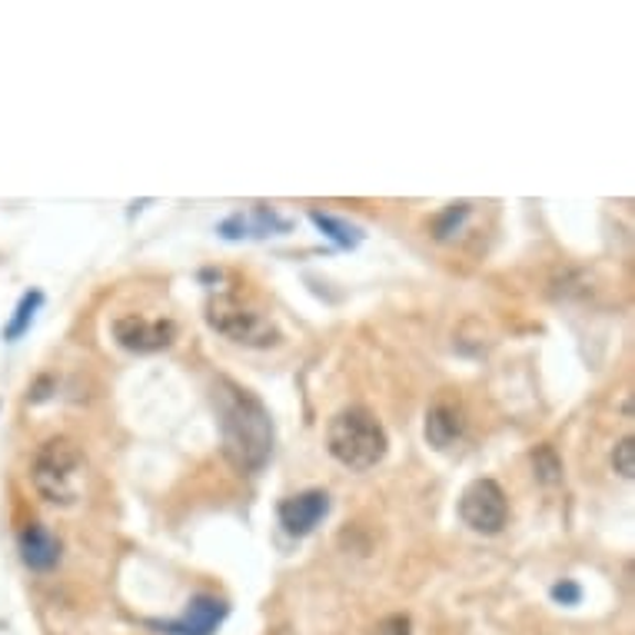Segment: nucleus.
Here are the masks:
<instances>
[{
    "instance_id": "obj_1",
    "label": "nucleus",
    "mask_w": 635,
    "mask_h": 635,
    "mask_svg": "<svg viewBox=\"0 0 635 635\" xmlns=\"http://www.w3.org/2000/svg\"><path fill=\"white\" fill-rule=\"evenodd\" d=\"M213 410H216L226 463L243 476L260 473L273 456L269 410L260 403L256 393H250L246 387H240L226 377H216V383H213Z\"/></svg>"
},
{
    "instance_id": "obj_8",
    "label": "nucleus",
    "mask_w": 635,
    "mask_h": 635,
    "mask_svg": "<svg viewBox=\"0 0 635 635\" xmlns=\"http://www.w3.org/2000/svg\"><path fill=\"white\" fill-rule=\"evenodd\" d=\"M230 605L216 595H193L187 602V612L173 622H150L154 628L167 632V635H213L220 628V622L226 618Z\"/></svg>"
},
{
    "instance_id": "obj_17",
    "label": "nucleus",
    "mask_w": 635,
    "mask_h": 635,
    "mask_svg": "<svg viewBox=\"0 0 635 635\" xmlns=\"http://www.w3.org/2000/svg\"><path fill=\"white\" fill-rule=\"evenodd\" d=\"M549 595H552V602H559V605H579L582 585H579L575 579H562V582H555V585L549 589Z\"/></svg>"
},
{
    "instance_id": "obj_4",
    "label": "nucleus",
    "mask_w": 635,
    "mask_h": 635,
    "mask_svg": "<svg viewBox=\"0 0 635 635\" xmlns=\"http://www.w3.org/2000/svg\"><path fill=\"white\" fill-rule=\"evenodd\" d=\"M207 324L226 337L230 343H240V347H253V350H266V347H276L279 343V330L273 327L269 316L243 306L236 296H216L210 306H207Z\"/></svg>"
},
{
    "instance_id": "obj_6",
    "label": "nucleus",
    "mask_w": 635,
    "mask_h": 635,
    "mask_svg": "<svg viewBox=\"0 0 635 635\" xmlns=\"http://www.w3.org/2000/svg\"><path fill=\"white\" fill-rule=\"evenodd\" d=\"M110 330L127 353H160L177 340L173 320H147V316H137V313L117 316Z\"/></svg>"
},
{
    "instance_id": "obj_15",
    "label": "nucleus",
    "mask_w": 635,
    "mask_h": 635,
    "mask_svg": "<svg viewBox=\"0 0 635 635\" xmlns=\"http://www.w3.org/2000/svg\"><path fill=\"white\" fill-rule=\"evenodd\" d=\"M612 469H615L622 479H632V476H635V440H632V436H625V440L615 443V449H612Z\"/></svg>"
},
{
    "instance_id": "obj_3",
    "label": "nucleus",
    "mask_w": 635,
    "mask_h": 635,
    "mask_svg": "<svg viewBox=\"0 0 635 635\" xmlns=\"http://www.w3.org/2000/svg\"><path fill=\"white\" fill-rule=\"evenodd\" d=\"M34 489L51 506H74L84 489V453L74 440L54 436L47 440L31 466Z\"/></svg>"
},
{
    "instance_id": "obj_9",
    "label": "nucleus",
    "mask_w": 635,
    "mask_h": 635,
    "mask_svg": "<svg viewBox=\"0 0 635 635\" xmlns=\"http://www.w3.org/2000/svg\"><path fill=\"white\" fill-rule=\"evenodd\" d=\"M18 552H21V562L31 572H51L61 562L64 546H61V539L44 522H28L18 532Z\"/></svg>"
},
{
    "instance_id": "obj_5",
    "label": "nucleus",
    "mask_w": 635,
    "mask_h": 635,
    "mask_svg": "<svg viewBox=\"0 0 635 635\" xmlns=\"http://www.w3.org/2000/svg\"><path fill=\"white\" fill-rule=\"evenodd\" d=\"M459 519L479 536H499L509 522V499L496 479H473L459 496Z\"/></svg>"
},
{
    "instance_id": "obj_2",
    "label": "nucleus",
    "mask_w": 635,
    "mask_h": 635,
    "mask_svg": "<svg viewBox=\"0 0 635 635\" xmlns=\"http://www.w3.org/2000/svg\"><path fill=\"white\" fill-rule=\"evenodd\" d=\"M327 449L330 456L353 469V473H370L377 469L383 459H387V449H390V436L383 430V423L363 410V406H350V410H340L330 426H327Z\"/></svg>"
},
{
    "instance_id": "obj_13",
    "label": "nucleus",
    "mask_w": 635,
    "mask_h": 635,
    "mask_svg": "<svg viewBox=\"0 0 635 635\" xmlns=\"http://www.w3.org/2000/svg\"><path fill=\"white\" fill-rule=\"evenodd\" d=\"M532 476H536V483L539 486H559L562 483V459H559V453H555V446H549V443H542V446H536L532 449Z\"/></svg>"
},
{
    "instance_id": "obj_11",
    "label": "nucleus",
    "mask_w": 635,
    "mask_h": 635,
    "mask_svg": "<svg viewBox=\"0 0 635 635\" xmlns=\"http://www.w3.org/2000/svg\"><path fill=\"white\" fill-rule=\"evenodd\" d=\"M309 223H313L316 230H320L324 236H330L340 250H353V246L363 243V230L353 226V223H347V220H340V216H334V213L309 210Z\"/></svg>"
},
{
    "instance_id": "obj_7",
    "label": "nucleus",
    "mask_w": 635,
    "mask_h": 635,
    "mask_svg": "<svg viewBox=\"0 0 635 635\" xmlns=\"http://www.w3.org/2000/svg\"><path fill=\"white\" fill-rule=\"evenodd\" d=\"M327 516H330V493L327 489H306V493H296L276 506V519H279L283 532L293 539L316 532V526H320Z\"/></svg>"
},
{
    "instance_id": "obj_18",
    "label": "nucleus",
    "mask_w": 635,
    "mask_h": 635,
    "mask_svg": "<svg viewBox=\"0 0 635 635\" xmlns=\"http://www.w3.org/2000/svg\"><path fill=\"white\" fill-rule=\"evenodd\" d=\"M54 377H38L34 387L28 390V403H47L51 400V390H54Z\"/></svg>"
},
{
    "instance_id": "obj_14",
    "label": "nucleus",
    "mask_w": 635,
    "mask_h": 635,
    "mask_svg": "<svg viewBox=\"0 0 635 635\" xmlns=\"http://www.w3.org/2000/svg\"><path fill=\"white\" fill-rule=\"evenodd\" d=\"M466 216H469V203H466V200L449 203V207L433 220V236H436V240H449V236L466 223Z\"/></svg>"
},
{
    "instance_id": "obj_10",
    "label": "nucleus",
    "mask_w": 635,
    "mask_h": 635,
    "mask_svg": "<svg viewBox=\"0 0 635 635\" xmlns=\"http://www.w3.org/2000/svg\"><path fill=\"white\" fill-rule=\"evenodd\" d=\"M423 433H426V443H430L433 449H453V446L463 440V433H466V416H463V410L453 406V403H436V406H430V413H426Z\"/></svg>"
},
{
    "instance_id": "obj_16",
    "label": "nucleus",
    "mask_w": 635,
    "mask_h": 635,
    "mask_svg": "<svg viewBox=\"0 0 635 635\" xmlns=\"http://www.w3.org/2000/svg\"><path fill=\"white\" fill-rule=\"evenodd\" d=\"M370 635H413V622H410V615L393 612V615H383V618L370 628Z\"/></svg>"
},
{
    "instance_id": "obj_12",
    "label": "nucleus",
    "mask_w": 635,
    "mask_h": 635,
    "mask_svg": "<svg viewBox=\"0 0 635 635\" xmlns=\"http://www.w3.org/2000/svg\"><path fill=\"white\" fill-rule=\"evenodd\" d=\"M41 306H44V293H41V289H28V293L21 296V303L14 306V316L8 320V327H4V340H8V343L21 340V337L31 330V324H34V316H38Z\"/></svg>"
}]
</instances>
